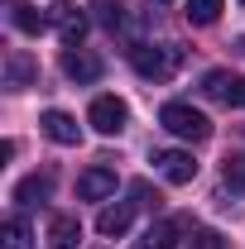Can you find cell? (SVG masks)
<instances>
[{"label":"cell","instance_id":"obj_8","mask_svg":"<svg viewBox=\"0 0 245 249\" xmlns=\"http://www.w3.org/2000/svg\"><path fill=\"white\" fill-rule=\"evenodd\" d=\"M39 82V62L24 53V48H15L10 58H5V87H15V91H24Z\"/></svg>","mask_w":245,"mask_h":249},{"label":"cell","instance_id":"obj_11","mask_svg":"<svg viewBox=\"0 0 245 249\" xmlns=\"http://www.w3.org/2000/svg\"><path fill=\"white\" fill-rule=\"evenodd\" d=\"M53 196V173H29L24 182H15V201L20 206H39Z\"/></svg>","mask_w":245,"mask_h":249},{"label":"cell","instance_id":"obj_18","mask_svg":"<svg viewBox=\"0 0 245 249\" xmlns=\"http://www.w3.org/2000/svg\"><path fill=\"white\" fill-rule=\"evenodd\" d=\"M92 15H96V19H101L111 34L125 24V5H121V0H92Z\"/></svg>","mask_w":245,"mask_h":249},{"label":"cell","instance_id":"obj_3","mask_svg":"<svg viewBox=\"0 0 245 249\" xmlns=\"http://www.w3.org/2000/svg\"><path fill=\"white\" fill-rule=\"evenodd\" d=\"M48 29H58L62 48H82V34H87V15H82L77 5L58 0V5H48Z\"/></svg>","mask_w":245,"mask_h":249},{"label":"cell","instance_id":"obj_5","mask_svg":"<svg viewBox=\"0 0 245 249\" xmlns=\"http://www.w3.org/2000/svg\"><path fill=\"white\" fill-rule=\"evenodd\" d=\"M154 168H159L163 182H173V187H187L197 178V163H192V154H183V149H159V154H154Z\"/></svg>","mask_w":245,"mask_h":249},{"label":"cell","instance_id":"obj_22","mask_svg":"<svg viewBox=\"0 0 245 249\" xmlns=\"http://www.w3.org/2000/svg\"><path fill=\"white\" fill-rule=\"evenodd\" d=\"M231 106H245V77H236V87H231Z\"/></svg>","mask_w":245,"mask_h":249},{"label":"cell","instance_id":"obj_7","mask_svg":"<svg viewBox=\"0 0 245 249\" xmlns=\"http://www.w3.org/2000/svg\"><path fill=\"white\" fill-rule=\"evenodd\" d=\"M77 196H82V201H106V196H116V173L101 168V163L87 168V173L77 178Z\"/></svg>","mask_w":245,"mask_h":249},{"label":"cell","instance_id":"obj_15","mask_svg":"<svg viewBox=\"0 0 245 249\" xmlns=\"http://www.w3.org/2000/svg\"><path fill=\"white\" fill-rule=\"evenodd\" d=\"M0 240H5V249H34V230H29V220L10 216L5 225H0Z\"/></svg>","mask_w":245,"mask_h":249},{"label":"cell","instance_id":"obj_19","mask_svg":"<svg viewBox=\"0 0 245 249\" xmlns=\"http://www.w3.org/2000/svg\"><path fill=\"white\" fill-rule=\"evenodd\" d=\"M231 87H236V77H231V72H221V67L202 77V91L212 96V101H231Z\"/></svg>","mask_w":245,"mask_h":249},{"label":"cell","instance_id":"obj_9","mask_svg":"<svg viewBox=\"0 0 245 249\" xmlns=\"http://www.w3.org/2000/svg\"><path fill=\"white\" fill-rule=\"evenodd\" d=\"M43 134L53 139V144H82V124L72 120L67 110H43Z\"/></svg>","mask_w":245,"mask_h":249},{"label":"cell","instance_id":"obj_6","mask_svg":"<svg viewBox=\"0 0 245 249\" xmlns=\"http://www.w3.org/2000/svg\"><path fill=\"white\" fill-rule=\"evenodd\" d=\"M62 72H67L77 87H87V82L101 77V58L87 53V48H62Z\"/></svg>","mask_w":245,"mask_h":249},{"label":"cell","instance_id":"obj_4","mask_svg":"<svg viewBox=\"0 0 245 249\" xmlns=\"http://www.w3.org/2000/svg\"><path fill=\"white\" fill-rule=\"evenodd\" d=\"M125 120H130V110H125V101H116V96H96L92 101V110H87V124H92L96 134H121Z\"/></svg>","mask_w":245,"mask_h":249},{"label":"cell","instance_id":"obj_21","mask_svg":"<svg viewBox=\"0 0 245 249\" xmlns=\"http://www.w3.org/2000/svg\"><path fill=\"white\" fill-rule=\"evenodd\" d=\"M130 192L140 196V206H159V192H149V182H130Z\"/></svg>","mask_w":245,"mask_h":249},{"label":"cell","instance_id":"obj_14","mask_svg":"<svg viewBox=\"0 0 245 249\" xmlns=\"http://www.w3.org/2000/svg\"><path fill=\"white\" fill-rule=\"evenodd\" d=\"M130 216H135V201L106 206V211L96 216V230H101V235H125V230H130Z\"/></svg>","mask_w":245,"mask_h":249},{"label":"cell","instance_id":"obj_23","mask_svg":"<svg viewBox=\"0 0 245 249\" xmlns=\"http://www.w3.org/2000/svg\"><path fill=\"white\" fill-rule=\"evenodd\" d=\"M159 5H168V0H159Z\"/></svg>","mask_w":245,"mask_h":249},{"label":"cell","instance_id":"obj_20","mask_svg":"<svg viewBox=\"0 0 245 249\" xmlns=\"http://www.w3.org/2000/svg\"><path fill=\"white\" fill-rule=\"evenodd\" d=\"M187 249H226V240H221V230H197L187 240Z\"/></svg>","mask_w":245,"mask_h":249},{"label":"cell","instance_id":"obj_24","mask_svg":"<svg viewBox=\"0 0 245 249\" xmlns=\"http://www.w3.org/2000/svg\"><path fill=\"white\" fill-rule=\"evenodd\" d=\"M241 48H245V38H241Z\"/></svg>","mask_w":245,"mask_h":249},{"label":"cell","instance_id":"obj_1","mask_svg":"<svg viewBox=\"0 0 245 249\" xmlns=\"http://www.w3.org/2000/svg\"><path fill=\"white\" fill-rule=\"evenodd\" d=\"M183 58H187L183 43H140V48H130V67L144 82H168L183 67Z\"/></svg>","mask_w":245,"mask_h":249},{"label":"cell","instance_id":"obj_12","mask_svg":"<svg viewBox=\"0 0 245 249\" xmlns=\"http://www.w3.org/2000/svg\"><path fill=\"white\" fill-rule=\"evenodd\" d=\"M77 245H82L77 216H53L48 220V249H77Z\"/></svg>","mask_w":245,"mask_h":249},{"label":"cell","instance_id":"obj_2","mask_svg":"<svg viewBox=\"0 0 245 249\" xmlns=\"http://www.w3.org/2000/svg\"><path fill=\"white\" fill-rule=\"evenodd\" d=\"M159 124H163L168 134H178V139H187V144H202V139L212 134V120H207L202 110H192L187 101H168V106L159 110Z\"/></svg>","mask_w":245,"mask_h":249},{"label":"cell","instance_id":"obj_13","mask_svg":"<svg viewBox=\"0 0 245 249\" xmlns=\"http://www.w3.org/2000/svg\"><path fill=\"white\" fill-rule=\"evenodd\" d=\"M10 24L20 34H43L48 29V15H39L29 0H10Z\"/></svg>","mask_w":245,"mask_h":249},{"label":"cell","instance_id":"obj_10","mask_svg":"<svg viewBox=\"0 0 245 249\" xmlns=\"http://www.w3.org/2000/svg\"><path fill=\"white\" fill-rule=\"evenodd\" d=\"M183 230H187V220H154L149 230L135 240V249H173Z\"/></svg>","mask_w":245,"mask_h":249},{"label":"cell","instance_id":"obj_16","mask_svg":"<svg viewBox=\"0 0 245 249\" xmlns=\"http://www.w3.org/2000/svg\"><path fill=\"white\" fill-rule=\"evenodd\" d=\"M226 0H187V24H216Z\"/></svg>","mask_w":245,"mask_h":249},{"label":"cell","instance_id":"obj_17","mask_svg":"<svg viewBox=\"0 0 245 249\" xmlns=\"http://www.w3.org/2000/svg\"><path fill=\"white\" fill-rule=\"evenodd\" d=\"M221 182L231 192H245V154H226L221 158Z\"/></svg>","mask_w":245,"mask_h":249}]
</instances>
